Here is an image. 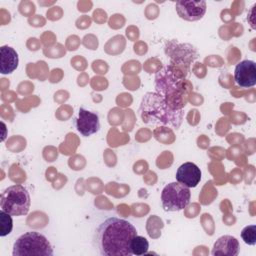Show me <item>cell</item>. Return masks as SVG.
Returning a JSON list of instances; mask_svg holds the SVG:
<instances>
[{
	"label": "cell",
	"instance_id": "obj_9",
	"mask_svg": "<svg viewBox=\"0 0 256 256\" xmlns=\"http://www.w3.org/2000/svg\"><path fill=\"white\" fill-rule=\"evenodd\" d=\"M235 82L242 88H249L256 84V64L252 60L239 62L234 70Z\"/></svg>",
	"mask_w": 256,
	"mask_h": 256
},
{
	"label": "cell",
	"instance_id": "obj_8",
	"mask_svg": "<svg viewBox=\"0 0 256 256\" xmlns=\"http://www.w3.org/2000/svg\"><path fill=\"white\" fill-rule=\"evenodd\" d=\"M175 8L180 18L187 21H197L204 16L207 7L203 0H181L176 2Z\"/></svg>",
	"mask_w": 256,
	"mask_h": 256
},
{
	"label": "cell",
	"instance_id": "obj_4",
	"mask_svg": "<svg viewBox=\"0 0 256 256\" xmlns=\"http://www.w3.org/2000/svg\"><path fill=\"white\" fill-rule=\"evenodd\" d=\"M53 247L41 233L29 231L17 238L13 244V256H52Z\"/></svg>",
	"mask_w": 256,
	"mask_h": 256
},
{
	"label": "cell",
	"instance_id": "obj_14",
	"mask_svg": "<svg viewBox=\"0 0 256 256\" xmlns=\"http://www.w3.org/2000/svg\"><path fill=\"white\" fill-rule=\"evenodd\" d=\"M12 215L6 213L5 211H0V236L4 237L11 233L13 228V221L11 218Z\"/></svg>",
	"mask_w": 256,
	"mask_h": 256
},
{
	"label": "cell",
	"instance_id": "obj_3",
	"mask_svg": "<svg viewBox=\"0 0 256 256\" xmlns=\"http://www.w3.org/2000/svg\"><path fill=\"white\" fill-rule=\"evenodd\" d=\"M183 79L174 71L173 66H165L157 72L155 77L156 93L162 96L173 109H182L186 105L184 97Z\"/></svg>",
	"mask_w": 256,
	"mask_h": 256
},
{
	"label": "cell",
	"instance_id": "obj_12",
	"mask_svg": "<svg viewBox=\"0 0 256 256\" xmlns=\"http://www.w3.org/2000/svg\"><path fill=\"white\" fill-rule=\"evenodd\" d=\"M19 64L18 53L10 46L4 45L0 48V72L2 74H10Z\"/></svg>",
	"mask_w": 256,
	"mask_h": 256
},
{
	"label": "cell",
	"instance_id": "obj_15",
	"mask_svg": "<svg viewBox=\"0 0 256 256\" xmlns=\"http://www.w3.org/2000/svg\"><path fill=\"white\" fill-rule=\"evenodd\" d=\"M242 240L248 245H255L256 244V225H248L244 227L241 231Z\"/></svg>",
	"mask_w": 256,
	"mask_h": 256
},
{
	"label": "cell",
	"instance_id": "obj_1",
	"mask_svg": "<svg viewBox=\"0 0 256 256\" xmlns=\"http://www.w3.org/2000/svg\"><path fill=\"white\" fill-rule=\"evenodd\" d=\"M136 235L137 230L129 221L109 217L96 228L93 245L102 256H131V241Z\"/></svg>",
	"mask_w": 256,
	"mask_h": 256
},
{
	"label": "cell",
	"instance_id": "obj_5",
	"mask_svg": "<svg viewBox=\"0 0 256 256\" xmlns=\"http://www.w3.org/2000/svg\"><path fill=\"white\" fill-rule=\"evenodd\" d=\"M30 204L29 192L22 185L9 186L1 194L0 208L12 216L26 215L29 212Z\"/></svg>",
	"mask_w": 256,
	"mask_h": 256
},
{
	"label": "cell",
	"instance_id": "obj_10",
	"mask_svg": "<svg viewBox=\"0 0 256 256\" xmlns=\"http://www.w3.org/2000/svg\"><path fill=\"white\" fill-rule=\"evenodd\" d=\"M175 177L177 182L180 184L188 188H194L201 180V170L196 164L192 162H185L180 165Z\"/></svg>",
	"mask_w": 256,
	"mask_h": 256
},
{
	"label": "cell",
	"instance_id": "obj_11",
	"mask_svg": "<svg viewBox=\"0 0 256 256\" xmlns=\"http://www.w3.org/2000/svg\"><path fill=\"white\" fill-rule=\"evenodd\" d=\"M239 249V241L235 237L223 235L215 241L211 254L213 256H237Z\"/></svg>",
	"mask_w": 256,
	"mask_h": 256
},
{
	"label": "cell",
	"instance_id": "obj_13",
	"mask_svg": "<svg viewBox=\"0 0 256 256\" xmlns=\"http://www.w3.org/2000/svg\"><path fill=\"white\" fill-rule=\"evenodd\" d=\"M130 247L133 255H144V254H147L148 252L149 242L145 237L136 235L132 239Z\"/></svg>",
	"mask_w": 256,
	"mask_h": 256
},
{
	"label": "cell",
	"instance_id": "obj_6",
	"mask_svg": "<svg viewBox=\"0 0 256 256\" xmlns=\"http://www.w3.org/2000/svg\"><path fill=\"white\" fill-rule=\"evenodd\" d=\"M191 192L188 187L179 182L167 184L161 193L162 207L165 211L175 212L184 209L190 202Z\"/></svg>",
	"mask_w": 256,
	"mask_h": 256
},
{
	"label": "cell",
	"instance_id": "obj_7",
	"mask_svg": "<svg viewBox=\"0 0 256 256\" xmlns=\"http://www.w3.org/2000/svg\"><path fill=\"white\" fill-rule=\"evenodd\" d=\"M77 131L85 137L95 134L100 129V120L97 113L89 111L83 107L79 109L78 115L73 120Z\"/></svg>",
	"mask_w": 256,
	"mask_h": 256
},
{
	"label": "cell",
	"instance_id": "obj_2",
	"mask_svg": "<svg viewBox=\"0 0 256 256\" xmlns=\"http://www.w3.org/2000/svg\"><path fill=\"white\" fill-rule=\"evenodd\" d=\"M140 116L146 124L155 126H168L178 129L183 121L182 109H173L167 101L156 92H147L142 98Z\"/></svg>",
	"mask_w": 256,
	"mask_h": 256
}]
</instances>
